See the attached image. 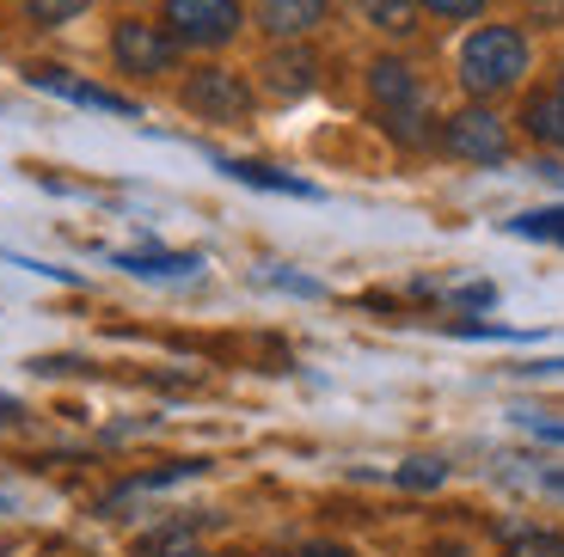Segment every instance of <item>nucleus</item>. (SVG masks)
I'll return each instance as SVG.
<instances>
[{"instance_id":"1","label":"nucleus","mask_w":564,"mask_h":557,"mask_svg":"<svg viewBox=\"0 0 564 557\" xmlns=\"http://www.w3.org/2000/svg\"><path fill=\"white\" fill-rule=\"evenodd\" d=\"M534 74V43H528L522 25H479V31H466L460 50H454V80L466 86L473 98H503L516 92V86Z\"/></svg>"},{"instance_id":"2","label":"nucleus","mask_w":564,"mask_h":557,"mask_svg":"<svg viewBox=\"0 0 564 557\" xmlns=\"http://www.w3.org/2000/svg\"><path fill=\"white\" fill-rule=\"evenodd\" d=\"M178 105H184L191 117H197V123H215V129H246V123H252L258 92L246 86V74H234V68H221V62H209V68H191V74H184Z\"/></svg>"},{"instance_id":"3","label":"nucleus","mask_w":564,"mask_h":557,"mask_svg":"<svg viewBox=\"0 0 564 557\" xmlns=\"http://www.w3.org/2000/svg\"><path fill=\"white\" fill-rule=\"evenodd\" d=\"M160 25L184 50H227L246 31V0H160Z\"/></svg>"},{"instance_id":"4","label":"nucleus","mask_w":564,"mask_h":557,"mask_svg":"<svg viewBox=\"0 0 564 557\" xmlns=\"http://www.w3.org/2000/svg\"><path fill=\"white\" fill-rule=\"evenodd\" d=\"M436 141L448 148L454 160H466V166H503L509 148H516V135H509V123L485 105V98H473L466 111H454L448 123L436 129Z\"/></svg>"},{"instance_id":"5","label":"nucleus","mask_w":564,"mask_h":557,"mask_svg":"<svg viewBox=\"0 0 564 557\" xmlns=\"http://www.w3.org/2000/svg\"><path fill=\"white\" fill-rule=\"evenodd\" d=\"M178 50L184 43L166 25H148V19H117L111 25V62L129 80H166L178 68Z\"/></svg>"},{"instance_id":"6","label":"nucleus","mask_w":564,"mask_h":557,"mask_svg":"<svg viewBox=\"0 0 564 557\" xmlns=\"http://www.w3.org/2000/svg\"><path fill=\"white\" fill-rule=\"evenodd\" d=\"M325 13H332V0H258L252 7L258 31L270 43H307L325 25Z\"/></svg>"},{"instance_id":"7","label":"nucleus","mask_w":564,"mask_h":557,"mask_svg":"<svg viewBox=\"0 0 564 557\" xmlns=\"http://www.w3.org/2000/svg\"><path fill=\"white\" fill-rule=\"evenodd\" d=\"M31 86H43V92H62L68 105H86V111H111V117H135L141 105L123 92H111V86H93V80H74L68 68H31Z\"/></svg>"},{"instance_id":"8","label":"nucleus","mask_w":564,"mask_h":557,"mask_svg":"<svg viewBox=\"0 0 564 557\" xmlns=\"http://www.w3.org/2000/svg\"><path fill=\"white\" fill-rule=\"evenodd\" d=\"M258 74H264V92H270V98H301V92H313V74H319V62H313L301 43H276Z\"/></svg>"},{"instance_id":"9","label":"nucleus","mask_w":564,"mask_h":557,"mask_svg":"<svg viewBox=\"0 0 564 557\" xmlns=\"http://www.w3.org/2000/svg\"><path fill=\"white\" fill-rule=\"evenodd\" d=\"M522 129L540 148H564V92L558 86H540V92L522 98Z\"/></svg>"},{"instance_id":"10","label":"nucleus","mask_w":564,"mask_h":557,"mask_svg":"<svg viewBox=\"0 0 564 557\" xmlns=\"http://www.w3.org/2000/svg\"><path fill=\"white\" fill-rule=\"evenodd\" d=\"M111 264H117V270H129V276H154V282H166V276H197L203 258H197V251H111Z\"/></svg>"},{"instance_id":"11","label":"nucleus","mask_w":564,"mask_h":557,"mask_svg":"<svg viewBox=\"0 0 564 557\" xmlns=\"http://www.w3.org/2000/svg\"><path fill=\"white\" fill-rule=\"evenodd\" d=\"M215 172H227V178L252 184V190H276V196H319L307 178H289V172H276V166H258V160H215Z\"/></svg>"},{"instance_id":"12","label":"nucleus","mask_w":564,"mask_h":557,"mask_svg":"<svg viewBox=\"0 0 564 557\" xmlns=\"http://www.w3.org/2000/svg\"><path fill=\"white\" fill-rule=\"evenodd\" d=\"M362 19L381 37H393V43H405V37H417V19H423V7L417 0H362Z\"/></svg>"},{"instance_id":"13","label":"nucleus","mask_w":564,"mask_h":557,"mask_svg":"<svg viewBox=\"0 0 564 557\" xmlns=\"http://www.w3.org/2000/svg\"><path fill=\"white\" fill-rule=\"evenodd\" d=\"M503 557H564V533L516 527V533H503Z\"/></svg>"},{"instance_id":"14","label":"nucleus","mask_w":564,"mask_h":557,"mask_svg":"<svg viewBox=\"0 0 564 557\" xmlns=\"http://www.w3.org/2000/svg\"><path fill=\"white\" fill-rule=\"evenodd\" d=\"M393 484L399 490H436V484H448V460H436V454H417V460H405L393 472Z\"/></svg>"},{"instance_id":"15","label":"nucleus","mask_w":564,"mask_h":557,"mask_svg":"<svg viewBox=\"0 0 564 557\" xmlns=\"http://www.w3.org/2000/svg\"><path fill=\"white\" fill-rule=\"evenodd\" d=\"M516 239H558L564 245V203L558 209H534V215H516V221H503Z\"/></svg>"},{"instance_id":"16","label":"nucleus","mask_w":564,"mask_h":557,"mask_svg":"<svg viewBox=\"0 0 564 557\" xmlns=\"http://www.w3.org/2000/svg\"><path fill=\"white\" fill-rule=\"evenodd\" d=\"M93 0H25V19L31 25H68V19H80Z\"/></svg>"},{"instance_id":"17","label":"nucleus","mask_w":564,"mask_h":557,"mask_svg":"<svg viewBox=\"0 0 564 557\" xmlns=\"http://www.w3.org/2000/svg\"><path fill=\"white\" fill-rule=\"evenodd\" d=\"M430 19H442V25H460V19H479L491 0H417Z\"/></svg>"},{"instance_id":"18","label":"nucleus","mask_w":564,"mask_h":557,"mask_svg":"<svg viewBox=\"0 0 564 557\" xmlns=\"http://www.w3.org/2000/svg\"><path fill=\"white\" fill-rule=\"evenodd\" d=\"M516 423H522L534 441H558L564 447V423H552V417H540V411H516Z\"/></svg>"},{"instance_id":"19","label":"nucleus","mask_w":564,"mask_h":557,"mask_svg":"<svg viewBox=\"0 0 564 557\" xmlns=\"http://www.w3.org/2000/svg\"><path fill=\"white\" fill-rule=\"evenodd\" d=\"M270 282H276V288H289V294H307V301H319V282H307V276H289V270H270Z\"/></svg>"},{"instance_id":"20","label":"nucleus","mask_w":564,"mask_h":557,"mask_svg":"<svg viewBox=\"0 0 564 557\" xmlns=\"http://www.w3.org/2000/svg\"><path fill=\"white\" fill-rule=\"evenodd\" d=\"M454 301H460V307H491V301H497V288H491V282H473V288H460Z\"/></svg>"},{"instance_id":"21","label":"nucleus","mask_w":564,"mask_h":557,"mask_svg":"<svg viewBox=\"0 0 564 557\" xmlns=\"http://www.w3.org/2000/svg\"><path fill=\"white\" fill-rule=\"evenodd\" d=\"M534 19H564V0H534Z\"/></svg>"},{"instance_id":"22","label":"nucleus","mask_w":564,"mask_h":557,"mask_svg":"<svg viewBox=\"0 0 564 557\" xmlns=\"http://www.w3.org/2000/svg\"><path fill=\"white\" fill-rule=\"evenodd\" d=\"M301 557H356V551H344V545H307Z\"/></svg>"},{"instance_id":"23","label":"nucleus","mask_w":564,"mask_h":557,"mask_svg":"<svg viewBox=\"0 0 564 557\" xmlns=\"http://www.w3.org/2000/svg\"><path fill=\"white\" fill-rule=\"evenodd\" d=\"M13 417H19V404H13V398H0V423H13Z\"/></svg>"},{"instance_id":"24","label":"nucleus","mask_w":564,"mask_h":557,"mask_svg":"<svg viewBox=\"0 0 564 557\" xmlns=\"http://www.w3.org/2000/svg\"><path fill=\"white\" fill-rule=\"evenodd\" d=\"M546 490H552V496H564V472H546Z\"/></svg>"},{"instance_id":"25","label":"nucleus","mask_w":564,"mask_h":557,"mask_svg":"<svg viewBox=\"0 0 564 557\" xmlns=\"http://www.w3.org/2000/svg\"><path fill=\"white\" fill-rule=\"evenodd\" d=\"M552 86H558V92H564V56L552 62Z\"/></svg>"},{"instance_id":"26","label":"nucleus","mask_w":564,"mask_h":557,"mask_svg":"<svg viewBox=\"0 0 564 557\" xmlns=\"http://www.w3.org/2000/svg\"><path fill=\"white\" fill-rule=\"evenodd\" d=\"M184 557H197V551H184Z\"/></svg>"}]
</instances>
